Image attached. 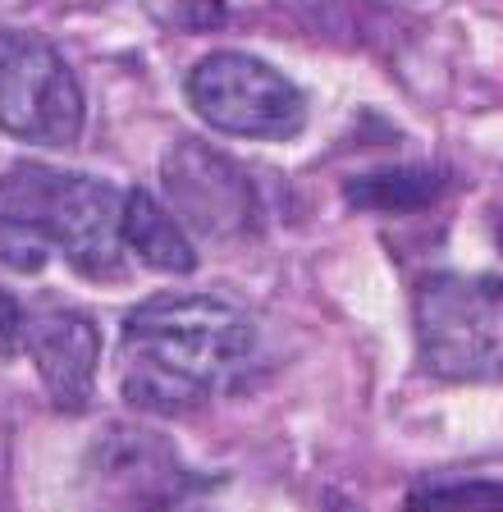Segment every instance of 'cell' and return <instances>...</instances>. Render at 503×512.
<instances>
[{"mask_svg": "<svg viewBox=\"0 0 503 512\" xmlns=\"http://www.w3.org/2000/svg\"><path fill=\"white\" fill-rule=\"evenodd\" d=\"M51 252L87 279H124V192L23 160L0 174V261L37 275Z\"/></svg>", "mask_w": 503, "mask_h": 512, "instance_id": "cell-2", "label": "cell"}, {"mask_svg": "<svg viewBox=\"0 0 503 512\" xmlns=\"http://www.w3.org/2000/svg\"><path fill=\"white\" fill-rule=\"evenodd\" d=\"M83 87L46 37L0 28V128L28 147H74L83 138Z\"/></svg>", "mask_w": 503, "mask_h": 512, "instance_id": "cell-5", "label": "cell"}, {"mask_svg": "<svg viewBox=\"0 0 503 512\" xmlns=\"http://www.w3.org/2000/svg\"><path fill=\"white\" fill-rule=\"evenodd\" d=\"M449 179L426 165H389V170H371L343 183V197L353 211L371 215H417L444 197Z\"/></svg>", "mask_w": 503, "mask_h": 512, "instance_id": "cell-10", "label": "cell"}, {"mask_svg": "<svg viewBox=\"0 0 503 512\" xmlns=\"http://www.w3.org/2000/svg\"><path fill=\"white\" fill-rule=\"evenodd\" d=\"M23 348L33 357L55 412H83L87 398H92V384H97V362H101L97 320L69 307L37 311L23 325Z\"/></svg>", "mask_w": 503, "mask_h": 512, "instance_id": "cell-8", "label": "cell"}, {"mask_svg": "<svg viewBox=\"0 0 503 512\" xmlns=\"http://www.w3.org/2000/svg\"><path fill=\"white\" fill-rule=\"evenodd\" d=\"M124 247H133L142 266L161 270V275H188L197 266V252L183 234V224L147 188L124 192Z\"/></svg>", "mask_w": 503, "mask_h": 512, "instance_id": "cell-9", "label": "cell"}, {"mask_svg": "<svg viewBox=\"0 0 503 512\" xmlns=\"http://www.w3.org/2000/svg\"><path fill=\"white\" fill-rule=\"evenodd\" d=\"M403 512H503V480H421L407 490Z\"/></svg>", "mask_w": 503, "mask_h": 512, "instance_id": "cell-11", "label": "cell"}, {"mask_svg": "<svg viewBox=\"0 0 503 512\" xmlns=\"http://www.w3.org/2000/svg\"><path fill=\"white\" fill-rule=\"evenodd\" d=\"M494 238H499V252H503V220H499V234H494Z\"/></svg>", "mask_w": 503, "mask_h": 512, "instance_id": "cell-14", "label": "cell"}, {"mask_svg": "<svg viewBox=\"0 0 503 512\" xmlns=\"http://www.w3.org/2000/svg\"><path fill=\"white\" fill-rule=\"evenodd\" d=\"M188 106L229 138L289 142L307 128V96L275 64L247 51H211L188 74Z\"/></svg>", "mask_w": 503, "mask_h": 512, "instance_id": "cell-4", "label": "cell"}, {"mask_svg": "<svg viewBox=\"0 0 503 512\" xmlns=\"http://www.w3.org/2000/svg\"><path fill=\"white\" fill-rule=\"evenodd\" d=\"M257 325L225 293H156L124 320L119 384L142 412L179 416L234 389L252 366Z\"/></svg>", "mask_w": 503, "mask_h": 512, "instance_id": "cell-1", "label": "cell"}, {"mask_svg": "<svg viewBox=\"0 0 503 512\" xmlns=\"http://www.w3.org/2000/svg\"><path fill=\"white\" fill-rule=\"evenodd\" d=\"M87 480L110 512H174L193 490L165 435L142 426H110L87 453Z\"/></svg>", "mask_w": 503, "mask_h": 512, "instance_id": "cell-7", "label": "cell"}, {"mask_svg": "<svg viewBox=\"0 0 503 512\" xmlns=\"http://www.w3.org/2000/svg\"><path fill=\"white\" fill-rule=\"evenodd\" d=\"M23 325H28L23 307L0 288V357H14L23 348Z\"/></svg>", "mask_w": 503, "mask_h": 512, "instance_id": "cell-13", "label": "cell"}, {"mask_svg": "<svg viewBox=\"0 0 503 512\" xmlns=\"http://www.w3.org/2000/svg\"><path fill=\"white\" fill-rule=\"evenodd\" d=\"M151 10L161 14L170 28L206 32L225 23V0H151Z\"/></svg>", "mask_w": 503, "mask_h": 512, "instance_id": "cell-12", "label": "cell"}, {"mask_svg": "<svg viewBox=\"0 0 503 512\" xmlns=\"http://www.w3.org/2000/svg\"><path fill=\"white\" fill-rule=\"evenodd\" d=\"M417 357L430 375L462 384H503V275H435L412 293Z\"/></svg>", "mask_w": 503, "mask_h": 512, "instance_id": "cell-3", "label": "cell"}, {"mask_svg": "<svg viewBox=\"0 0 503 512\" xmlns=\"http://www.w3.org/2000/svg\"><path fill=\"white\" fill-rule=\"evenodd\" d=\"M161 183L170 197L174 220L206 238H243L257 229V183L247 179L238 160L206 147L197 138H183L165 151Z\"/></svg>", "mask_w": 503, "mask_h": 512, "instance_id": "cell-6", "label": "cell"}]
</instances>
